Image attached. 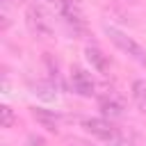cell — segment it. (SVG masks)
Returning <instances> with one entry per match:
<instances>
[{
	"mask_svg": "<svg viewBox=\"0 0 146 146\" xmlns=\"http://www.w3.org/2000/svg\"><path fill=\"white\" fill-rule=\"evenodd\" d=\"M130 94H132V100L139 107V112L146 114V82L144 80H135L132 87H130Z\"/></svg>",
	"mask_w": 146,
	"mask_h": 146,
	"instance_id": "cell-9",
	"label": "cell"
},
{
	"mask_svg": "<svg viewBox=\"0 0 146 146\" xmlns=\"http://www.w3.org/2000/svg\"><path fill=\"white\" fill-rule=\"evenodd\" d=\"M32 89H34L32 94H36V96L43 98V100H55V98H57V87H55L52 80H48V82H36Z\"/></svg>",
	"mask_w": 146,
	"mask_h": 146,
	"instance_id": "cell-10",
	"label": "cell"
},
{
	"mask_svg": "<svg viewBox=\"0 0 146 146\" xmlns=\"http://www.w3.org/2000/svg\"><path fill=\"white\" fill-rule=\"evenodd\" d=\"M32 116L50 132H57V125H59V116L55 112H48V110H41V107H34L32 110Z\"/></svg>",
	"mask_w": 146,
	"mask_h": 146,
	"instance_id": "cell-8",
	"label": "cell"
},
{
	"mask_svg": "<svg viewBox=\"0 0 146 146\" xmlns=\"http://www.w3.org/2000/svg\"><path fill=\"white\" fill-rule=\"evenodd\" d=\"M25 21H27V27L36 34V36H52V21L48 16V11L39 5H30L27 11H25Z\"/></svg>",
	"mask_w": 146,
	"mask_h": 146,
	"instance_id": "cell-3",
	"label": "cell"
},
{
	"mask_svg": "<svg viewBox=\"0 0 146 146\" xmlns=\"http://www.w3.org/2000/svg\"><path fill=\"white\" fill-rule=\"evenodd\" d=\"M0 114H2V128H14L16 116H14L11 107H9V105H2V107H0Z\"/></svg>",
	"mask_w": 146,
	"mask_h": 146,
	"instance_id": "cell-11",
	"label": "cell"
},
{
	"mask_svg": "<svg viewBox=\"0 0 146 146\" xmlns=\"http://www.w3.org/2000/svg\"><path fill=\"white\" fill-rule=\"evenodd\" d=\"M98 107H100L103 116H110V119H119V116H123V100H119L114 94L100 96V98H98Z\"/></svg>",
	"mask_w": 146,
	"mask_h": 146,
	"instance_id": "cell-6",
	"label": "cell"
},
{
	"mask_svg": "<svg viewBox=\"0 0 146 146\" xmlns=\"http://www.w3.org/2000/svg\"><path fill=\"white\" fill-rule=\"evenodd\" d=\"M57 9H59V16L64 18V23L75 34H82L87 30V21H84V11L80 7V0H57Z\"/></svg>",
	"mask_w": 146,
	"mask_h": 146,
	"instance_id": "cell-2",
	"label": "cell"
},
{
	"mask_svg": "<svg viewBox=\"0 0 146 146\" xmlns=\"http://www.w3.org/2000/svg\"><path fill=\"white\" fill-rule=\"evenodd\" d=\"M84 55H87V62L91 64V68H94V71H98V73H107V57L103 55V50H100V48L89 46V48L84 50Z\"/></svg>",
	"mask_w": 146,
	"mask_h": 146,
	"instance_id": "cell-7",
	"label": "cell"
},
{
	"mask_svg": "<svg viewBox=\"0 0 146 146\" xmlns=\"http://www.w3.org/2000/svg\"><path fill=\"white\" fill-rule=\"evenodd\" d=\"M71 87H73V91L78 96H94L96 94V84H94L91 75L80 66L71 68Z\"/></svg>",
	"mask_w": 146,
	"mask_h": 146,
	"instance_id": "cell-5",
	"label": "cell"
},
{
	"mask_svg": "<svg viewBox=\"0 0 146 146\" xmlns=\"http://www.w3.org/2000/svg\"><path fill=\"white\" fill-rule=\"evenodd\" d=\"M103 30H105V34L110 36V41H112L121 52H125L128 57H132L137 64H144V66H146V48H144L141 43H137L132 36H128L123 30H119V27H114V25H105Z\"/></svg>",
	"mask_w": 146,
	"mask_h": 146,
	"instance_id": "cell-1",
	"label": "cell"
},
{
	"mask_svg": "<svg viewBox=\"0 0 146 146\" xmlns=\"http://www.w3.org/2000/svg\"><path fill=\"white\" fill-rule=\"evenodd\" d=\"M82 125H84V130L87 132H91L94 137H98L100 141H105L107 146L119 137V130L107 121V119H84L82 121Z\"/></svg>",
	"mask_w": 146,
	"mask_h": 146,
	"instance_id": "cell-4",
	"label": "cell"
}]
</instances>
